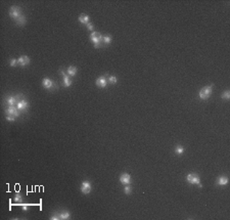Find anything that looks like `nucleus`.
I'll use <instances>...</instances> for the list:
<instances>
[{
  "label": "nucleus",
  "instance_id": "nucleus-14",
  "mask_svg": "<svg viewBox=\"0 0 230 220\" xmlns=\"http://www.w3.org/2000/svg\"><path fill=\"white\" fill-rule=\"evenodd\" d=\"M228 182H229V179L227 176H219L217 178L216 184L218 187H225V185L228 184Z\"/></svg>",
  "mask_w": 230,
  "mask_h": 220
},
{
  "label": "nucleus",
  "instance_id": "nucleus-13",
  "mask_svg": "<svg viewBox=\"0 0 230 220\" xmlns=\"http://www.w3.org/2000/svg\"><path fill=\"white\" fill-rule=\"evenodd\" d=\"M30 58H29L28 56H21L20 58H18V66H21V67H26V66H28L29 63H30Z\"/></svg>",
  "mask_w": 230,
  "mask_h": 220
},
{
  "label": "nucleus",
  "instance_id": "nucleus-27",
  "mask_svg": "<svg viewBox=\"0 0 230 220\" xmlns=\"http://www.w3.org/2000/svg\"><path fill=\"white\" fill-rule=\"evenodd\" d=\"M86 26H87V29L89 31H93L94 30V26H93V24H91V23H88Z\"/></svg>",
  "mask_w": 230,
  "mask_h": 220
},
{
  "label": "nucleus",
  "instance_id": "nucleus-26",
  "mask_svg": "<svg viewBox=\"0 0 230 220\" xmlns=\"http://www.w3.org/2000/svg\"><path fill=\"white\" fill-rule=\"evenodd\" d=\"M6 121L8 122H14L16 121V117L11 115H6Z\"/></svg>",
  "mask_w": 230,
  "mask_h": 220
},
{
  "label": "nucleus",
  "instance_id": "nucleus-20",
  "mask_svg": "<svg viewBox=\"0 0 230 220\" xmlns=\"http://www.w3.org/2000/svg\"><path fill=\"white\" fill-rule=\"evenodd\" d=\"M107 81L109 84H117L118 83V77L116 76H107Z\"/></svg>",
  "mask_w": 230,
  "mask_h": 220
},
{
  "label": "nucleus",
  "instance_id": "nucleus-9",
  "mask_svg": "<svg viewBox=\"0 0 230 220\" xmlns=\"http://www.w3.org/2000/svg\"><path fill=\"white\" fill-rule=\"evenodd\" d=\"M80 189H81V192H83L84 194H88L91 192L92 185L89 181H83V182L81 183V187H80Z\"/></svg>",
  "mask_w": 230,
  "mask_h": 220
},
{
  "label": "nucleus",
  "instance_id": "nucleus-16",
  "mask_svg": "<svg viewBox=\"0 0 230 220\" xmlns=\"http://www.w3.org/2000/svg\"><path fill=\"white\" fill-rule=\"evenodd\" d=\"M77 72H78L77 68L74 67V66H70V67L67 69V73L70 77H75V76L77 75Z\"/></svg>",
  "mask_w": 230,
  "mask_h": 220
},
{
  "label": "nucleus",
  "instance_id": "nucleus-19",
  "mask_svg": "<svg viewBox=\"0 0 230 220\" xmlns=\"http://www.w3.org/2000/svg\"><path fill=\"white\" fill-rule=\"evenodd\" d=\"M111 40H113V38L111 35H102V44H104V45H109Z\"/></svg>",
  "mask_w": 230,
  "mask_h": 220
},
{
  "label": "nucleus",
  "instance_id": "nucleus-17",
  "mask_svg": "<svg viewBox=\"0 0 230 220\" xmlns=\"http://www.w3.org/2000/svg\"><path fill=\"white\" fill-rule=\"evenodd\" d=\"M58 218L62 220H67L71 218V214H70L69 211H62V212L58 213Z\"/></svg>",
  "mask_w": 230,
  "mask_h": 220
},
{
  "label": "nucleus",
  "instance_id": "nucleus-24",
  "mask_svg": "<svg viewBox=\"0 0 230 220\" xmlns=\"http://www.w3.org/2000/svg\"><path fill=\"white\" fill-rule=\"evenodd\" d=\"M124 192H125L126 194H130L132 192V187H130L129 184H126L125 187H124Z\"/></svg>",
  "mask_w": 230,
  "mask_h": 220
},
{
  "label": "nucleus",
  "instance_id": "nucleus-22",
  "mask_svg": "<svg viewBox=\"0 0 230 220\" xmlns=\"http://www.w3.org/2000/svg\"><path fill=\"white\" fill-rule=\"evenodd\" d=\"M175 153H176L178 156L183 155V154H184V147H177L176 149H175Z\"/></svg>",
  "mask_w": 230,
  "mask_h": 220
},
{
  "label": "nucleus",
  "instance_id": "nucleus-23",
  "mask_svg": "<svg viewBox=\"0 0 230 220\" xmlns=\"http://www.w3.org/2000/svg\"><path fill=\"white\" fill-rule=\"evenodd\" d=\"M221 97H222L223 99L229 100V99H230V91H229V90H226L225 92H223L222 95H221Z\"/></svg>",
  "mask_w": 230,
  "mask_h": 220
},
{
  "label": "nucleus",
  "instance_id": "nucleus-11",
  "mask_svg": "<svg viewBox=\"0 0 230 220\" xmlns=\"http://www.w3.org/2000/svg\"><path fill=\"white\" fill-rule=\"evenodd\" d=\"M60 72L62 76V79H64V86L65 87H70V86L72 85V83H73V81H72V79L70 78V76L67 75L66 72H65L64 70H60Z\"/></svg>",
  "mask_w": 230,
  "mask_h": 220
},
{
  "label": "nucleus",
  "instance_id": "nucleus-4",
  "mask_svg": "<svg viewBox=\"0 0 230 220\" xmlns=\"http://www.w3.org/2000/svg\"><path fill=\"white\" fill-rule=\"evenodd\" d=\"M186 181L190 184H197L199 187H202V184H200V178L197 174L195 173H190L186 176Z\"/></svg>",
  "mask_w": 230,
  "mask_h": 220
},
{
  "label": "nucleus",
  "instance_id": "nucleus-10",
  "mask_svg": "<svg viewBox=\"0 0 230 220\" xmlns=\"http://www.w3.org/2000/svg\"><path fill=\"white\" fill-rule=\"evenodd\" d=\"M106 76H101V77H98L95 81L96 86H98L99 88H105L107 85V79Z\"/></svg>",
  "mask_w": 230,
  "mask_h": 220
},
{
  "label": "nucleus",
  "instance_id": "nucleus-21",
  "mask_svg": "<svg viewBox=\"0 0 230 220\" xmlns=\"http://www.w3.org/2000/svg\"><path fill=\"white\" fill-rule=\"evenodd\" d=\"M13 201L14 202L18 204V203H21L23 201V197H22V194H20V192H16V196H14V198H13Z\"/></svg>",
  "mask_w": 230,
  "mask_h": 220
},
{
  "label": "nucleus",
  "instance_id": "nucleus-2",
  "mask_svg": "<svg viewBox=\"0 0 230 220\" xmlns=\"http://www.w3.org/2000/svg\"><path fill=\"white\" fill-rule=\"evenodd\" d=\"M213 84H211V85H208L206 86V87L202 88L199 91V93H198V96H199L200 99H204V100H206V99H208L209 97L211 96V94H212V90H213Z\"/></svg>",
  "mask_w": 230,
  "mask_h": 220
},
{
  "label": "nucleus",
  "instance_id": "nucleus-18",
  "mask_svg": "<svg viewBox=\"0 0 230 220\" xmlns=\"http://www.w3.org/2000/svg\"><path fill=\"white\" fill-rule=\"evenodd\" d=\"M16 23L18 26H25L26 23H27V18L24 16V14H22L18 20H16Z\"/></svg>",
  "mask_w": 230,
  "mask_h": 220
},
{
  "label": "nucleus",
  "instance_id": "nucleus-6",
  "mask_svg": "<svg viewBox=\"0 0 230 220\" xmlns=\"http://www.w3.org/2000/svg\"><path fill=\"white\" fill-rule=\"evenodd\" d=\"M42 86H43V88H45L47 90H53L56 88L55 82L52 81L49 78H44L43 81H42Z\"/></svg>",
  "mask_w": 230,
  "mask_h": 220
},
{
  "label": "nucleus",
  "instance_id": "nucleus-5",
  "mask_svg": "<svg viewBox=\"0 0 230 220\" xmlns=\"http://www.w3.org/2000/svg\"><path fill=\"white\" fill-rule=\"evenodd\" d=\"M9 16L13 20H18L22 16V9H21L20 6H16V5L11 6L9 9Z\"/></svg>",
  "mask_w": 230,
  "mask_h": 220
},
{
  "label": "nucleus",
  "instance_id": "nucleus-8",
  "mask_svg": "<svg viewBox=\"0 0 230 220\" xmlns=\"http://www.w3.org/2000/svg\"><path fill=\"white\" fill-rule=\"evenodd\" d=\"M5 114L6 115H11V116H14L16 118L20 117L21 116V111L20 110H18V108L16 107H8L5 109Z\"/></svg>",
  "mask_w": 230,
  "mask_h": 220
},
{
  "label": "nucleus",
  "instance_id": "nucleus-15",
  "mask_svg": "<svg viewBox=\"0 0 230 220\" xmlns=\"http://www.w3.org/2000/svg\"><path fill=\"white\" fill-rule=\"evenodd\" d=\"M78 21H79L80 24H83V25H87L88 23H90V18L88 14H82L79 16V19H78Z\"/></svg>",
  "mask_w": 230,
  "mask_h": 220
},
{
  "label": "nucleus",
  "instance_id": "nucleus-12",
  "mask_svg": "<svg viewBox=\"0 0 230 220\" xmlns=\"http://www.w3.org/2000/svg\"><path fill=\"white\" fill-rule=\"evenodd\" d=\"M120 182L123 184H130L131 183V175L129 173H122L120 175Z\"/></svg>",
  "mask_w": 230,
  "mask_h": 220
},
{
  "label": "nucleus",
  "instance_id": "nucleus-1",
  "mask_svg": "<svg viewBox=\"0 0 230 220\" xmlns=\"http://www.w3.org/2000/svg\"><path fill=\"white\" fill-rule=\"evenodd\" d=\"M90 40L93 42L94 46L96 48L100 47L102 45V35L99 32H92L90 34Z\"/></svg>",
  "mask_w": 230,
  "mask_h": 220
},
{
  "label": "nucleus",
  "instance_id": "nucleus-7",
  "mask_svg": "<svg viewBox=\"0 0 230 220\" xmlns=\"http://www.w3.org/2000/svg\"><path fill=\"white\" fill-rule=\"evenodd\" d=\"M16 108L21 112H27V110L29 109V101L25 98H21L18 103H16Z\"/></svg>",
  "mask_w": 230,
  "mask_h": 220
},
{
  "label": "nucleus",
  "instance_id": "nucleus-28",
  "mask_svg": "<svg viewBox=\"0 0 230 220\" xmlns=\"http://www.w3.org/2000/svg\"><path fill=\"white\" fill-rule=\"evenodd\" d=\"M31 205L30 204H23V210L24 211H28L29 210V207H30Z\"/></svg>",
  "mask_w": 230,
  "mask_h": 220
},
{
  "label": "nucleus",
  "instance_id": "nucleus-25",
  "mask_svg": "<svg viewBox=\"0 0 230 220\" xmlns=\"http://www.w3.org/2000/svg\"><path fill=\"white\" fill-rule=\"evenodd\" d=\"M18 65V60H16V58H11V60H9V66H11V67H16Z\"/></svg>",
  "mask_w": 230,
  "mask_h": 220
},
{
  "label": "nucleus",
  "instance_id": "nucleus-3",
  "mask_svg": "<svg viewBox=\"0 0 230 220\" xmlns=\"http://www.w3.org/2000/svg\"><path fill=\"white\" fill-rule=\"evenodd\" d=\"M22 98V94L16 95V96H12V95H9V96H6L5 99H4V103L8 105V107H16V103H18V100Z\"/></svg>",
  "mask_w": 230,
  "mask_h": 220
}]
</instances>
